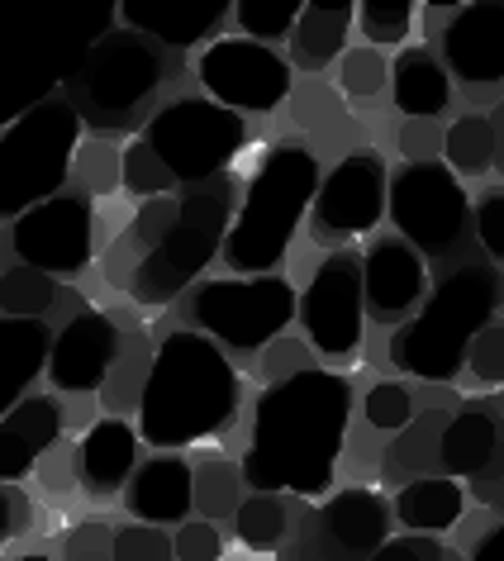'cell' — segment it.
Instances as JSON below:
<instances>
[{"instance_id": "obj_1", "label": "cell", "mask_w": 504, "mask_h": 561, "mask_svg": "<svg viewBox=\"0 0 504 561\" xmlns=\"http://www.w3.org/2000/svg\"><path fill=\"white\" fill-rule=\"evenodd\" d=\"M353 414L347 376L305 367L262 390L252 410V443L243 457V481L262 495L314 500L333 485L339 453Z\"/></svg>"}, {"instance_id": "obj_2", "label": "cell", "mask_w": 504, "mask_h": 561, "mask_svg": "<svg viewBox=\"0 0 504 561\" xmlns=\"http://www.w3.org/2000/svg\"><path fill=\"white\" fill-rule=\"evenodd\" d=\"M238 410V371L224 347L205 333L176 329L152 353L138 396V438L148 447H191L229 428Z\"/></svg>"}, {"instance_id": "obj_3", "label": "cell", "mask_w": 504, "mask_h": 561, "mask_svg": "<svg viewBox=\"0 0 504 561\" xmlns=\"http://www.w3.org/2000/svg\"><path fill=\"white\" fill-rule=\"evenodd\" d=\"M500 272L490 262H467L453 276L438 280V290L424 300V310L404 319L390 339V362L404 376L419 381H457L467 367L471 339L490 329V319L500 310Z\"/></svg>"}, {"instance_id": "obj_4", "label": "cell", "mask_w": 504, "mask_h": 561, "mask_svg": "<svg viewBox=\"0 0 504 561\" xmlns=\"http://www.w3.org/2000/svg\"><path fill=\"white\" fill-rule=\"evenodd\" d=\"M319 181H324V172H319V158L310 148L276 144L252 172L243 209L229 224L224 266L233 276H272L290 252V238H296L305 209L314 205Z\"/></svg>"}, {"instance_id": "obj_5", "label": "cell", "mask_w": 504, "mask_h": 561, "mask_svg": "<svg viewBox=\"0 0 504 561\" xmlns=\"http://www.w3.org/2000/svg\"><path fill=\"white\" fill-rule=\"evenodd\" d=\"M81 148V119L62 95L30 105L0 129V219H20L62 195Z\"/></svg>"}, {"instance_id": "obj_6", "label": "cell", "mask_w": 504, "mask_h": 561, "mask_svg": "<svg viewBox=\"0 0 504 561\" xmlns=\"http://www.w3.org/2000/svg\"><path fill=\"white\" fill-rule=\"evenodd\" d=\"M233 224V181L215 176L205 186H191L181 195L176 224L167 229V238L138 262V272L129 276V296L138 305H167L176 300V290H186L195 276L215 262V252H224Z\"/></svg>"}, {"instance_id": "obj_7", "label": "cell", "mask_w": 504, "mask_h": 561, "mask_svg": "<svg viewBox=\"0 0 504 561\" xmlns=\"http://www.w3.org/2000/svg\"><path fill=\"white\" fill-rule=\"evenodd\" d=\"M162 62L138 34H105L87 48L62 81V101L77 110L91 129H129L138 119V105L158 91Z\"/></svg>"}, {"instance_id": "obj_8", "label": "cell", "mask_w": 504, "mask_h": 561, "mask_svg": "<svg viewBox=\"0 0 504 561\" xmlns=\"http://www.w3.org/2000/svg\"><path fill=\"white\" fill-rule=\"evenodd\" d=\"M144 144L162 158L176 186H205V181L224 176V167L243 152L248 119L205 95H181L148 119Z\"/></svg>"}, {"instance_id": "obj_9", "label": "cell", "mask_w": 504, "mask_h": 561, "mask_svg": "<svg viewBox=\"0 0 504 561\" xmlns=\"http://www.w3.org/2000/svg\"><path fill=\"white\" fill-rule=\"evenodd\" d=\"M300 296L290 290L286 276H229L205 280L191 296V319L205 339L233 353H257L276 343L286 324L296 319Z\"/></svg>"}, {"instance_id": "obj_10", "label": "cell", "mask_w": 504, "mask_h": 561, "mask_svg": "<svg viewBox=\"0 0 504 561\" xmlns=\"http://www.w3.org/2000/svg\"><path fill=\"white\" fill-rule=\"evenodd\" d=\"M386 209L400 238L414 252H424V257L453 252L461 243V233H467V215H471L457 172L443 162H404L390 176Z\"/></svg>"}, {"instance_id": "obj_11", "label": "cell", "mask_w": 504, "mask_h": 561, "mask_svg": "<svg viewBox=\"0 0 504 561\" xmlns=\"http://www.w3.org/2000/svg\"><path fill=\"white\" fill-rule=\"evenodd\" d=\"M201 81L209 101L233 115H272L290 95V62L252 38H215L201 53Z\"/></svg>"}, {"instance_id": "obj_12", "label": "cell", "mask_w": 504, "mask_h": 561, "mask_svg": "<svg viewBox=\"0 0 504 561\" xmlns=\"http://www.w3.org/2000/svg\"><path fill=\"white\" fill-rule=\"evenodd\" d=\"M300 324L310 333V347L329 362H347L362 343V257L357 252H329L319 262V272L310 276L300 296Z\"/></svg>"}, {"instance_id": "obj_13", "label": "cell", "mask_w": 504, "mask_h": 561, "mask_svg": "<svg viewBox=\"0 0 504 561\" xmlns=\"http://www.w3.org/2000/svg\"><path fill=\"white\" fill-rule=\"evenodd\" d=\"M20 262L48 276H77L87 272L91 252H95V209L81 191H62L53 201L34 205L30 215L15 219L10 229Z\"/></svg>"}, {"instance_id": "obj_14", "label": "cell", "mask_w": 504, "mask_h": 561, "mask_svg": "<svg viewBox=\"0 0 504 561\" xmlns=\"http://www.w3.org/2000/svg\"><path fill=\"white\" fill-rule=\"evenodd\" d=\"M386 162L376 152H353L319 181L310 205V233L314 243H343V238L371 233L386 215Z\"/></svg>"}, {"instance_id": "obj_15", "label": "cell", "mask_w": 504, "mask_h": 561, "mask_svg": "<svg viewBox=\"0 0 504 561\" xmlns=\"http://www.w3.org/2000/svg\"><path fill=\"white\" fill-rule=\"evenodd\" d=\"M119 324L101 310H77L53 339L48 353V381L62 390V396H91V390L105 386L110 367L119 357Z\"/></svg>"}, {"instance_id": "obj_16", "label": "cell", "mask_w": 504, "mask_h": 561, "mask_svg": "<svg viewBox=\"0 0 504 561\" xmlns=\"http://www.w3.org/2000/svg\"><path fill=\"white\" fill-rule=\"evenodd\" d=\"M428 276L424 257L404 243V238H381L362 257V300L376 324H404L419 305H424Z\"/></svg>"}, {"instance_id": "obj_17", "label": "cell", "mask_w": 504, "mask_h": 561, "mask_svg": "<svg viewBox=\"0 0 504 561\" xmlns=\"http://www.w3.org/2000/svg\"><path fill=\"white\" fill-rule=\"evenodd\" d=\"M447 72L461 77L467 87H490L504 81V5H461L443 34Z\"/></svg>"}, {"instance_id": "obj_18", "label": "cell", "mask_w": 504, "mask_h": 561, "mask_svg": "<svg viewBox=\"0 0 504 561\" xmlns=\"http://www.w3.org/2000/svg\"><path fill=\"white\" fill-rule=\"evenodd\" d=\"M124 510L134 524H186L195 510V471L172 453L138 461L124 485Z\"/></svg>"}, {"instance_id": "obj_19", "label": "cell", "mask_w": 504, "mask_h": 561, "mask_svg": "<svg viewBox=\"0 0 504 561\" xmlns=\"http://www.w3.org/2000/svg\"><path fill=\"white\" fill-rule=\"evenodd\" d=\"M62 438V410L48 396H24L15 410L0 419V481H24L38 471L44 453Z\"/></svg>"}, {"instance_id": "obj_20", "label": "cell", "mask_w": 504, "mask_h": 561, "mask_svg": "<svg viewBox=\"0 0 504 561\" xmlns=\"http://www.w3.org/2000/svg\"><path fill=\"white\" fill-rule=\"evenodd\" d=\"M314 524L347 561H367L390 538V510L376 490H339L314 510Z\"/></svg>"}, {"instance_id": "obj_21", "label": "cell", "mask_w": 504, "mask_h": 561, "mask_svg": "<svg viewBox=\"0 0 504 561\" xmlns=\"http://www.w3.org/2000/svg\"><path fill=\"white\" fill-rule=\"evenodd\" d=\"M77 471L91 500H110L138 471V428L124 419H101L77 447Z\"/></svg>"}, {"instance_id": "obj_22", "label": "cell", "mask_w": 504, "mask_h": 561, "mask_svg": "<svg viewBox=\"0 0 504 561\" xmlns=\"http://www.w3.org/2000/svg\"><path fill=\"white\" fill-rule=\"evenodd\" d=\"M53 333L44 319H0V419L24 400V386L48 371Z\"/></svg>"}, {"instance_id": "obj_23", "label": "cell", "mask_w": 504, "mask_h": 561, "mask_svg": "<svg viewBox=\"0 0 504 561\" xmlns=\"http://www.w3.org/2000/svg\"><path fill=\"white\" fill-rule=\"evenodd\" d=\"M500 457V424L485 404H461V410L443 424V438H438V467L443 476H481L490 461Z\"/></svg>"}, {"instance_id": "obj_24", "label": "cell", "mask_w": 504, "mask_h": 561, "mask_svg": "<svg viewBox=\"0 0 504 561\" xmlns=\"http://www.w3.org/2000/svg\"><path fill=\"white\" fill-rule=\"evenodd\" d=\"M390 91H396V105L410 119H433L447 110V101H453V81H447L443 62L433 58L428 48L400 53L396 67H390Z\"/></svg>"}, {"instance_id": "obj_25", "label": "cell", "mask_w": 504, "mask_h": 561, "mask_svg": "<svg viewBox=\"0 0 504 561\" xmlns=\"http://www.w3.org/2000/svg\"><path fill=\"white\" fill-rule=\"evenodd\" d=\"M176 209L181 201L172 195H158V201H144V209L129 219V229H124L115 243H110V257H105V276L115 280V286H129V276L138 272V262L148 257L152 248L167 238V229L176 224Z\"/></svg>"}, {"instance_id": "obj_26", "label": "cell", "mask_w": 504, "mask_h": 561, "mask_svg": "<svg viewBox=\"0 0 504 561\" xmlns=\"http://www.w3.org/2000/svg\"><path fill=\"white\" fill-rule=\"evenodd\" d=\"M461 485L453 476H419V481H404L396 495V518L414 533H428L438 538L443 528H453L461 518Z\"/></svg>"}, {"instance_id": "obj_27", "label": "cell", "mask_w": 504, "mask_h": 561, "mask_svg": "<svg viewBox=\"0 0 504 561\" xmlns=\"http://www.w3.org/2000/svg\"><path fill=\"white\" fill-rule=\"evenodd\" d=\"M233 5H224V0H215V5H201V10H158V5H119V20L129 24V30L138 34H152L162 38L167 48H191L201 44L205 34H215L224 15H229Z\"/></svg>"}, {"instance_id": "obj_28", "label": "cell", "mask_w": 504, "mask_h": 561, "mask_svg": "<svg viewBox=\"0 0 504 561\" xmlns=\"http://www.w3.org/2000/svg\"><path fill=\"white\" fill-rule=\"evenodd\" d=\"M357 5L353 0H314L300 10L296 20V58L300 67H329V58H339L353 34Z\"/></svg>"}, {"instance_id": "obj_29", "label": "cell", "mask_w": 504, "mask_h": 561, "mask_svg": "<svg viewBox=\"0 0 504 561\" xmlns=\"http://www.w3.org/2000/svg\"><path fill=\"white\" fill-rule=\"evenodd\" d=\"M58 300H67V290H58L48 272H34L24 262L0 272V314L5 319H44Z\"/></svg>"}, {"instance_id": "obj_30", "label": "cell", "mask_w": 504, "mask_h": 561, "mask_svg": "<svg viewBox=\"0 0 504 561\" xmlns=\"http://www.w3.org/2000/svg\"><path fill=\"white\" fill-rule=\"evenodd\" d=\"M233 528H238V542L252 547V552H276L290 533V510L282 495H262L257 490L252 500L238 504Z\"/></svg>"}, {"instance_id": "obj_31", "label": "cell", "mask_w": 504, "mask_h": 561, "mask_svg": "<svg viewBox=\"0 0 504 561\" xmlns=\"http://www.w3.org/2000/svg\"><path fill=\"white\" fill-rule=\"evenodd\" d=\"M443 158L453 172H467V176H481L495 167V124L485 115H461L453 129L443 134Z\"/></svg>"}, {"instance_id": "obj_32", "label": "cell", "mask_w": 504, "mask_h": 561, "mask_svg": "<svg viewBox=\"0 0 504 561\" xmlns=\"http://www.w3.org/2000/svg\"><path fill=\"white\" fill-rule=\"evenodd\" d=\"M243 467H233V461H201L195 467V510L209 524H219V518H233L238 504H243Z\"/></svg>"}, {"instance_id": "obj_33", "label": "cell", "mask_w": 504, "mask_h": 561, "mask_svg": "<svg viewBox=\"0 0 504 561\" xmlns=\"http://www.w3.org/2000/svg\"><path fill=\"white\" fill-rule=\"evenodd\" d=\"M438 438H443V419H424V424H404L400 438L386 447V481L400 485L404 476L419 481V471L428 467V461H438Z\"/></svg>"}, {"instance_id": "obj_34", "label": "cell", "mask_w": 504, "mask_h": 561, "mask_svg": "<svg viewBox=\"0 0 504 561\" xmlns=\"http://www.w3.org/2000/svg\"><path fill=\"white\" fill-rule=\"evenodd\" d=\"M305 0H238L233 5V20L238 30L252 34V44H276V38H290V30H296Z\"/></svg>"}, {"instance_id": "obj_35", "label": "cell", "mask_w": 504, "mask_h": 561, "mask_svg": "<svg viewBox=\"0 0 504 561\" xmlns=\"http://www.w3.org/2000/svg\"><path fill=\"white\" fill-rule=\"evenodd\" d=\"M124 191H129L134 201H158V195L176 191L172 172H167L162 158L144 144V138H134V144L124 148Z\"/></svg>"}, {"instance_id": "obj_36", "label": "cell", "mask_w": 504, "mask_h": 561, "mask_svg": "<svg viewBox=\"0 0 504 561\" xmlns=\"http://www.w3.org/2000/svg\"><path fill=\"white\" fill-rule=\"evenodd\" d=\"M357 24H362V34H367L371 48L404 44V34L414 30V5L410 0H362Z\"/></svg>"}, {"instance_id": "obj_37", "label": "cell", "mask_w": 504, "mask_h": 561, "mask_svg": "<svg viewBox=\"0 0 504 561\" xmlns=\"http://www.w3.org/2000/svg\"><path fill=\"white\" fill-rule=\"evenodd\" d=\"M148 367H152V357L144 353V339H138L134 353H119L115 357V367H110L105 376V386H101V396L110 410H129V404H138V396H144V381H148Z\"/></svg>"}, {"instance_id": "obj_38", "label": "cell", "mask_w": 504, "mask_h": 561, "mask_svg": "<svg viewBox=\"0 0 504 561\" xmlns=\"http://www.w3.org/2000/svg\"><path fill=\"white\" fill-rule=\"evenodd\" d=\"M362 414H367L371 428L400 433V428L414 419V396H410V390H404L400 381H381V386L367 390V404H362Z\"/></svg>"}, {"instance_id": "obj_39", "label": "cell", "mask_w": 504, "mask_h": 561, "mask_svg": "<svg viewBox=\"0 0 504 561\" xmlns=\"http://www.w3.org/2000/svg\"><path fill=\"white\" fill-rule=\"evenodd\" d=\"M110 561H176L172 538L152 524H129L110 542Z\"/></svg>"}, {"instance_id": "obj_40", "label": "cell", "mask_w": 504, "mask_h": 561, "mask_svg": "<svg viewBox=\"0 0 504 561\" xmlns=\"http://www.w3.org/2000/svg\"><path fill=\"white\" fill-rule=\"evenodd\" d=\"M467 371L476 386H504V324H490L471 339Z\"/></svg>"}, {"instance_id": "obj_41", "label": "cell", "mask_w": 504, "mask_h": 561, "mask_svg": "<svg viewBox=\"0 0 504 561\" xmlns=\"http://www.w3.org/2000/svg\"><path fill=\"white\" fill-rule=\"evenodd\" d=\"M386 77H390V67L386 58L376 48H353V53H343V91L347 95H357V101H367V95H376L386 87Z\"/></svg>"}, {"instance_id": "obj_42", "label": "cell", "mask_w": 504, "mask_h": 561, "mask_svg": "<svg viewBox=\"0 0 504 561\" xmlns=\"http://www.w3.org/2000/svg\"><path fill=\"white\" fill-rule=\"evenodd\" d=\"M77 172H81V181H87V191L110 195V191L124 186V152L105 148V144H91V148H81Z\"/></svg>"}, {"instance_id": "obj_43", "label": "cell", "mask_w": 504, "mask_h": 561, "mask_svg": "<svg viewBox=\"0 0 504 561\" xmlns=\"http://www.w3.org/2000/svg\"><path fill=\"white\" fill-rule=\"evenodd\" d=\"M276 561H347V557L324 538V528L314 524V514H305L300 528H290V542L276 547Z\"/></svg>"}, {"instance_id": "obj_44", "label": "cell", "mask_w": 504, "mask_h": 561, "mask_svg": "<svg viewBox=\"0 0 504 561\" xmlns=\"http://www.w3.org/2000/svg\"><path fill=\"white\" fill-rule=\"evenodd\" d=\"M176 561H219L224 557V538L209 518H186L176 528V542H172Z\"/></svg>"}, {"instance_id": "obj_45", "label": "cell", "mask_w": 504, "mask_h": 561, "mask_svg": "<svg viewBox=\"0 0 504 561\" xmlns=\"http://www.w3.org/2000/svg\"><path fill=\"white\" fill-rule=\"evenodd\" d=\"M367 561H457V557L428 533H404V538H386Z\"/></svg>"}, {"instance_id": "obj_46", "label": "cell", "mask_w": 504, "mask_h": 561, "mask_svg": "<svg viewBox=\"0 0 504 561\" xmlns=\"http://www.w3.org/2000/svg\"><path fill=\"white\" fill-rule=\"evenodd\" d=\"M471 229L490 257L504 262V195H485L481 209H476V219H471Z\"/></svg>"}, {"instance_id": "obj_47", "label": "cell", "mask_w": 504, "mask_h": 561, "mask_svg": "<svg viewBox=\"0 0 504 561\" xmlns=\"http://www.w3.org/2000/svg\"><path fill=\"white\" fill-rule=\"evenodd\" d=\"M400 152L410 162H433V152H443V129L433 119H410L400 129Z\"/></svg>"}, {"instance_id": "obj_48", "label": "cell", "mask_w": 504, "mask_h": 561, "mask_svg": "<svg viewBox=\"0 0 504 561\" xmlns=\"http://www.w3.org/2000/svg\"><path fill=\"white\" fill-rule=\"evenodd\" d=\"M110 542L115 538H105V524H81L67 538V561H105Z\"/></svg>"}, {"instance_id": "obj_49", "label": "cell", "mask_w": 504, "mask_h": 561, "mask_svg": "<svg viewBox=\"0 0 504 561\" xmlns=\"http://www.w3.org/2000/svg\"><path fill=\"white\" fill-rule=\"evenodd\" d=\"M471 490H476V500H485V504H495V510L504 514V461L495 457L481 476H471Z\"/></svg>"}, {"instance_id": "obj_50", "label": "cell", "mask_w": 504, "mask_h": 561, "mask_svg": "<svg viewBox=\"0 0 504 561\" xmlns=\"http://www.w3.org/2000/svg\"><path fill=\"white\" fill-rule=\"evenodd\" d=\"M38 476H44V485L53 490V495H67V485H72L67 453H44V461H38Z\"/></svg>"}, {"instance_id": "obj_51", "label": "cell", "mask_w": 504, "mask_h": 561, "mask_svg": "<svg viewBox=\"0 0 504 561\" xmlns=\"http://www.w3.org/2000/svg\"><path fill=\"white\" fill-rule=\"evenodd\" d=\"M471 561H504V524L500 528H490L481 542H476V552H471Z\"/></svg>"}, {"instance_id": "obj_52", "label": "cell", "mask_w": 504, "mask_h": 561, "mask_svg": "<svg viewBox=\"0 0 504 561\" xmlns=\"http://www.w3.org/2000/svg\"><path fill=\"white\" fill-rule=\"evenodd\" d=\"M5 538H15V495L0 490V542Z\"/></svg>"}, {"instance_id": "obj_53", "label": "cell", "mask_w": 504, "mask_h": 561, "mask_svg": "<svg viewBox=\"0 0 504 561\" xmlns=\"http://www.w3.org/2000/svg\"><path fill=\"white\" fill-rule=\"evenodd\" d=\"M30 524H34V504L15 495V533H30Z\"/></svg>"}, {"instance_id": "obj_54", "label": "cell", "mask_w": 504, "mask_h": 561, "mask_svg": "<svg viewBox=\"0 0 504 561\" xmlns=\"http://www.w3.org/2000/svg\"><path fill=\"white\" fill-rule=\"evenodd\" d=\"M296 362H300V357H296V347H276V353H272V367H267V371L276 376V371H286V367H296Z\"/></svg>"}, {"instance_id": "obj_55", "label": "cell", "mask_w": 504, "mask_h": 561, "mask_svg": "<svg viewBox=\"0 0 504 561\" xmlns=\"http://www.w3.org/2000/svg\"><path fill=\"white\" fill-rule=\"evenodd\" d=\"M490 124H495V162H504V105H500V115Z\"/></svg>"}, {"instance_id": "obj_56", "label": "cell", "mask_w": 504, "mask_h": 561, "mask_svg": "<svg viewBox=\"0 0 504 561\" xmlns=\"http://www.w3.org/2000/svg\"><path fill=\"white\" fill-rule=\"evenodd\" d=\"M20 561H53V557H44V552H30V557H20Z\"/></svg>"}, {"instance_id": "obj_57", "label": "cell", "mask_w": 504, "mask_h": 561, "mask_svg": "<svg viewBox=\"0 0 504 561\" xmlns=\"http://www.w3.org/2000/svg\"><path fill=\"white\" fill-rule=\"evenodd\" d=\"M500 314H504V296H500Z\"/></svg>"}]
</instances>
